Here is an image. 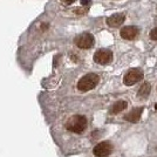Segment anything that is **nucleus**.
<instances>
[{
  "mask_svg": "<svg viewBox=\"0 0 157 157\" xmlns=\"http://www.w3.org/2000/svg\"><path fill=\"white\" fill-rule=\"evenodd\" d=\"M87 128V117L83 115H74L69 117L66 122V129L75 134L83 132Z\"/></svg>",
  "mask_w": 157,
  "mask_h": 157,
  "instance_id": "obj_1",
  "label": "nucleus"
},
{
  "mask_svg": "<svg viewBox=\"0 0 157 157\" xmlns=\"http://www.w3.org/2000/svg\"><path fill=\"white\" fill-rule=\"evenodd\" d=\"M100 82V76L95 73H89L86 74L85 76L78 80V89L80 92H89L94 89Z\"/></svg>",
  "mask_w": 157,
  "mask_h": 157,
  "instance_id": "obj_2",
  "label": "nucleus"
},
{
  "mask_svg": "<svg viewBox=\"0 0 157 157\" xmlns=\"http://www.w3.org/2000/svg\"><path fill=\"white\" fill-rule=\"evenodd\" d=\"M144 74L143 71L140 68H131L125 73L124 78H123V83L125 86H134L135 83L140 82L143 78Z\"/></svg>",
  "mask_w": 157,
  "mask_h": 157,
  "instance_id": "obj_3",
  "label": "nucleus"
},
{
  "mask_svg": "<svg viewBox=\"0 0 157 157\" xmlns=\"http://www.w3.org/2000/svg\"><path fill=\"white\" fill-rule=\"evenodd\" d=\"M74 42H75V45H76L78 48H81V49H89V48H92V47L94 46L95 39H94L93 34L86 32V33H82V34L78 35V36L75 38V40H74Z\"/></svg>",
  "mask_w": 157,
  "mask_h": 157,
  "instance_id": "obj_4",
  "label": "nucleus"
},
{
  "mask_svg": "<svg viewBox=\"0 0 157 157\" xmlns=\"http://www.w3.org/2000/svg\"><path fill=\"white\" fill-rule=\"evenodd\" d=\"M94 61L98 65H108L113 61V52L109 49H98L94 54Z\"/></svg>",
  "mask_w": 157,
  "mask_h": 157,
  "instance_id": "obj_5",
  "label": "nucleus"
},
{
  "mask_svg": "<svg viewBox=\"0 0 157 157\" xmlns=\"http://www.w3.org/2000/svg\"><path fill=\"white\" fill-rule=\"evenodd\" d=\"M111 151H113V144L108 141H105L95 145V148L93 149V154L98 157H105L111 154Z\"/></svg>",
  "mask_w": 157,
  "mask_h": 157,
  "instance_id": "obj_6",
  "label": "nucleus"
},
{
  "mask_svg": "<svg viewBox=\"0 0 157 157\" xmlns=\"http://www.w3.org/2000/svg\"><path fill=\"white\" fill-rule=\"evenodd\" d=\"M140 34V28L136 26H125L121 28L120 35L124 40H135Z\"/></svg>",
  "mask_w": 157,
  "mask_h": 157,
  "instance_id": "obj_7",
  "label": "nucleus"
},
{
  "mask_svg": "<svg viewBox=\"0 0 157 157\" xmlns=\"http://www.w3.org/2000/svg\"><path fill=\"white\" fill-rule=\"evenodd\" d=\"M125 21V15L123 13H115L107 18V25L109 27H118Z\"/></svg>",
  "mask_w": 157,
  "mask_h": 157,
  "instance_id": "obj_8",
  "label": "nucleus"
},
{
  "mask_svg": "<svg viewBox=\"0 0 157 157\" xmlns=\"http://www.w3.org/2000/svg\"><path fill=\"white\" fill-rule=\"evenodd\" d=\"M142 113H143V108L140 107V108H135L131 111H129L127 115H124V120L128 121V122H131V123H136L140 121V118L142 116Z\"/></svg>",
  "mask_w": 157,
  "mask_h": 157,
  "instance_id": "obj_9",
  "label": "nucleus"
},
{
  "mask_svg": "<svg viewBox=\"0 0 157 157\" xmlns=\"http://www.w3.org/2000/svg\"><path fill=\"white\" fill-rule=\"evenodd\" d=\"M127 107H128V103H127L125 101H123V100H120V101L115 102L114 105H111L109 113H110V114H113V115H115V114H118V113L123 111Z\"/></svg>",
  "mask_w": 157,
  "mask_h": 157,
  "instance_id": "obj_10",
  "label": "nucleus"
},
{
  "mask_svg": "<svg viewBox=\"0 0 157 157\" xmlns=\"http://www.w3.org/2000/svg\"><path fill=\"white\" fill-rule=\"evenodd\" d=\"M151 92V86L149 82H144L143 85L140 87L137 92V96L140 98H147L149 96V94Z\"/></svg>",
  "mask_w": 157,
  "mask_h": 157,
  "instance_id": "obj_11",
  "label": "nucleus"
},
{
  "mask_svg": "<svg viewBox=\"0 0 157 157\" xmlns=\"http://www.w3.org/2000/svg\"><path fill=\"white\" fill-rule=\"evenodd\" d=\"M149 36H150L151 40H154V41H157V27H155L154 29H151L150 34H149Z\"/></svg>",
  "mask_w": 157,
  "mask_h": 157,
  "instance_id": "obj_12",
  "label": "nucleus"
},
{
  "mask_svg": "<svg viewBox=\"0 0 157 157\" xmlns=\"http://www.w3.org/2000/svg\"><path fill=\"white\" fill-rule=\"evenodd\" d=\"M89 4H90V0H81V5H83V6L89 5Z\"/></svg>",
  "mask_w": 157,
  "mask_h": 157,
  "instance_id": "obj_13",
  "label": "nucleus"
},
{
  "mask_svg": "<svg viewBox=\"0 0 157 157\" xmlns=\"http://www.w3.org/2000/svg\"><path fill=\"white\" fill-rule=\"evenodd\" d=\"M74 1H75V0H66V2H67V4H73Z\"/></svg>",
  "mask_w": 157,
  "mask_h": 157,
  "instance_id": "obj_14",
  "label": "nucleus"
},
{
  "mask_svg": "<svg viewBox=\"0 0 157 157\" xmlns=\"http://www.w3.org/2000/svg\"><path fill=\"white\" fill-rule=\"evenodd\" d=\"M47 27H48V25H47V24H45V25L42 26V29H44V31H46V29H47Z\"/></svg>",
  "mask_w": 157,
  "mask_h": 157,
  "instance_id": "obj_15",
  "label": "nucleus"
},
{
  "mask_svg": "<svg viewBox=\"0 0 157 157\" xmlns=\"http://www.w3.org/2000/svg\"><path fill=\"white\" fill-rule=\"evenodd\" d=\"M155 109H156V110H157V103H156V105H155Z\"/></svg>",
  "mask_w": 157,
  "mask_h": 157,
  "instance_id": "obj_16",
  "label": "nucleus"
}]
</instances>
